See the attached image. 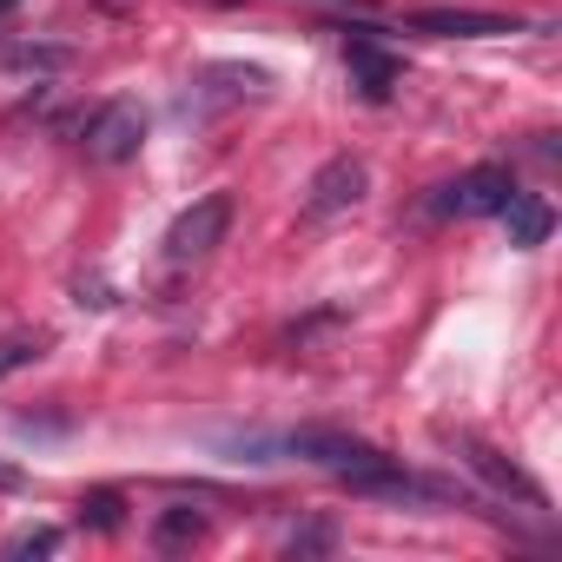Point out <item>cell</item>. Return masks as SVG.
<instances>
[{"mask_svg":"<svg viewBox=\"0 0 562 562\" xmlns=\"http://www.w3.org/2000/svg\"><path fill=\"white\" fill-rule=\"evenodd\" d=\"M14 8H21V0H0V14H14Z\"/></svg>","mask_w":562,"mask_h":562,"instance_id":"2e32d148","label":"cell"},{"mask_svg":"<svg viewBox=\"0 0 562 562\" xmlns=\"http://www.w3.org/2000/svg\"><path fill=\"white\" fill-rule=\"evenodd\" d=\"M34 358H41V338H8V345H0V378L21 371V364H34Z\"/></svg>","mask_w":562,"mask_h":562,"instance_id":"4fadbf2b","label":"cell"},{"mask_svg":"<svg viewBox=\"0 0 562 562\" xmlns=\"http://www.w3.org/2000/svg\"><path fill=\"white\" fill-rule=\"evenodd\" d=\"M225 232H232V192H205V199H192V205L172 218V232H166V265H172V271L205 265V258L225 245Z\"/></svg>","mask_w":562,"mask_h":562,"instance_id":"6da1fadb","label":"cell"},{"mask_svg":"<svg viewBox=\"0 0 562 562\" xmlns=\"http://www.w3.org/2000/svg\"><path fill=\"white\" fill-rule=\"evenodd\" d=\"M509 192H516V179H509L503 166H476V172H463V179L437 186L430 212H437V218H483V212H503V199H509Z\"/></svg>","mask_w":562,"mask_h":562,"instance_id":"7a4b0ae2","label":"cell"},{"mask_svg":"<svg viewBox=\"0 0 562 562\" xmlns=\"http://www.w3.org/2000/svg\"><path fill=\"white\" fill-rule=\"evenodd\" d=\"M285 450H292V457H305V463H325V470H338V476H364V470H378V463H384V450H371V443H358V437H345V430H325V424L292 430V437H285Z\"/></svg>","mask_w":562,"mask_h":562,"instance_id":"3957f363","label":"cell"},{"mask_svg":"<svg viewBox=\"0 0 562 562\" xmlns=\"http://www.w3.org/2000/svg\"><path fill=\"white\" fill-rule=\"evenodd\" d=\"M364 186H371L364 159H351V153L325 159V166L312 172V186H305V218L318 225V218H338V212H351V205L364 199Z\"/></svg>","mask_w":562,"mask_h":562,"instance_id":"277c9868","label":"cell"},{"mask_svg":"<svg viewBox=\"0 0 562 562\" xmlns=\"http://www.w3.org/2000/svg\"><path fill=\"white\" fill-rule=\"evenodd\" d=\"M463 450H470V463H476V470H483V476H490L496 490H516L522 503H542V490H536V483H522V476H516V470H509V463H503L496 450H483V443H463Z\"/></svg>","mask_w":562,"mask_h":562,"instance_id":"30bf717a","label":"cell"},{"mask_svg":"<svg viewBox=\"0 0 562 562\" xmlns=\"http://www.w3.org/2000/svg\"><path fill=\"white\" fill-rule=\"evenodd\" d=\"M199 536H205V516L199 509H166L153 522V549H192Z\"/></svg>","mask_w":562,"mask_h":562,"instance_id":"9c48e42d","label":"cell"},{"mask_svg":"<svg viewBox=\"0 0 562 562\" xmlns=\"http://www.w3.org/2000/svg\"><path fill=\"white\" fill-rule=\"evenodd\" d=\"M411 34H437V41H483V34H522V21L503 14H470V8H417Z\"/></svg>","mask_w":562,"mask_h":562,"instance_id":"8992f818","label":"cell"},{"mask_svg":"<svg viewBox=\"0 0 562 562\" xmlns=\"http://www.w3.org/2000/svg\"><path fill=\"white\" fill-rule=\"evenodd\" d=\"M345 60H351V87H358L371 106H378V100H391V87H397V60H391L378 41H364V34H358V41H345Z\"/></svg>","mask_w":562,"mask_h":562,"instance_id":"52a82bcc","label":"cell"},{"mask_svg":"<svg viewBox=\"0 0 562 562\" xmlns=\"http://www.w3.org/2000/svg\"><path fill=\"white\" fill-rule=\"evenodd\" d=\"M503 218H509V245H542L549 238V225H555V212H549V199H536V192H509L503 199Z\"/></svg>","mask_w":562,"mask_h":562,"instance_id":"ba28073f","label":"cell"},{"mask_svg":"<svg viewBox=\"0 0 562 562\" xmlns=\"http://www.w3.org/2000/svg\"><path fill=\"white\" fill-rule=\"evenodd\" d=\"M80 522L87 529H120L126 522V496L120 490H87L80 496Z\"/></svg>","mask_w":562,"mask_h":562,"instance_id":"8fae6325","label":"cell"},{"mask_svg":"<svg viewBox=\"0 0 562 562\" xmlns=\"http://www.w3.org/2000/svg\"><path fill=\"white\" fill-rule=\"evenodd\" d=\"M305 549H331V522H305L292 536V555H305Z\"/></svg>","mask_w":562,"mask_h":562,"instance_id":"5bb4252c","label":"cell"},{"mask_svg":"<svg viewBox=\"0 0 562 562\" xmlns=\"http://www.w3.org/2000/svg\"><path fill=\"white\" fill-rule=\"evenodd\" d=\"M54 549H60V529H54V522H34V529H14V536H8V555H14V562L54 555Z\"/></svg>","mask_w":562,"mask_h":562,"instance_id":"7c38bea8","label":"cell"},{"mask_svg":"<svg viewBox=\"0 0 562 562\" xmlns=\"http://www.w3.org/2000/svg\"><path fill=\"white\" fill-rule=\"evenodd\" d=\"M21 483H27V476H21V470H14L8 457H0V490H21Z\"/></svg>","mask_w":562,"mask_h":562,"instance_id":"9a60e30c","label":"cell"},{"mask_svg":"<svg viewBox=\"0 0 562 562\" xmlns=\"http://www.w3.org/2000/svg\"><path fill=\"white\" fill-rule=\"evenodd\" d=\"M139 146H146V113H139L133 100H113V106L87 126V153H93L100 166H126V159H139Z\"/></svg>","mask_w":562,"mask_h":562,"instance_id":"5b68a950","label":"cell"}]
</instances>
